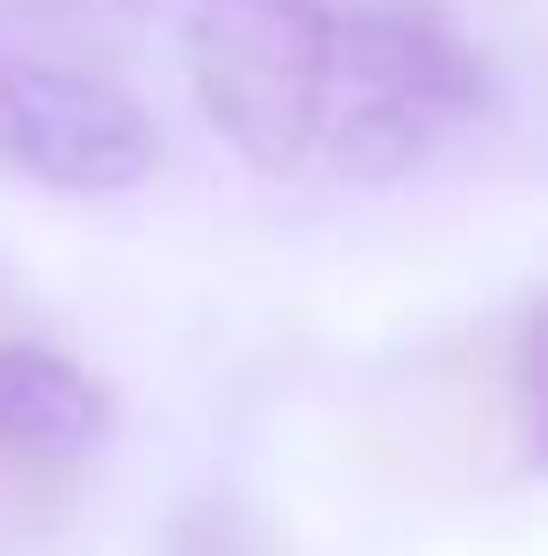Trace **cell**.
<instances>
[{"mask_svg":"<svg viewBox=\"0 0 548 556\" xmlns=\"http://www.w3.org/2000/svg\"><path fill=\"white\" fill-rule=\"evenodd\" d=\"M484 105V65L451 25L395 0H339L331 9V81H323V153L331 169L387 186L420 169Z\"/></svg>","mask_w":548,"mask_h":556,"instance_id":"1","label":"cell"},{"mask_svg":"<svg viewBox=\"0 0 548 556\" xmlns=\"http://www.w3.org/2000/svg\"><path fill=\"white\" fill-rule=\"evenodd\" d=\"M339 0H186V81L202 122L267 178L315 162Z\"/></svg>","mask_w":548,"mask_h":556,"instance_id":"2","label":"cell"},{"mask_svg":"<svg viewBox=\"0 0 548 556\" xmlns=\"http://www.w3.org/2000/svg\"><path fill=\"white\" fill-rule=\"evenodd\" d=\"M169 556H267V541H258V525L242 508H194V516H178V532H169Z\"/></svg>","mask_w":548,"mask_h":556,"instance_id":"6","label":"cell"},{"mask_svg":"<svg viewBox=\"0 0 548 556\" xmlns=\"http://www.w3.org/2000/svg\"><path fill=\"white\" fill-rule=\"evenodd\" d=\"M113 404L81 363L49 348H0V444L9 452H89L105 444Z\"/></svg>","mask_w":548,"mask_h":556,"instance_id":"4","label":"cell"},{"mask_svg":"<svg viewBox=\"0 0 548 556\" xmlns=\"http://www.w3.org/2000/svg\"><path fill=\"white\" fill-rule=\"evenodd\" d=\"M0 162L65 194H122L154 178L162 138L129 89L81 73L65 56L0 49Z\"/></svg>","mask_w":548,"mask_h":556,"instance_id":"3","label":"cell"},{"mask_svg":"<svg viewBox=\"0 0 548 556\" xmlns=\"http://www.w3.org/2000/svg\"><path fill=\"white\" fill-rule=\"evenodd\" d=\"M154 0H0V25L9 33H122Z\"/></svg>","mask_w":548,"mask_h":556,"instance_id":"5","label":"cell"}]
</instances>
